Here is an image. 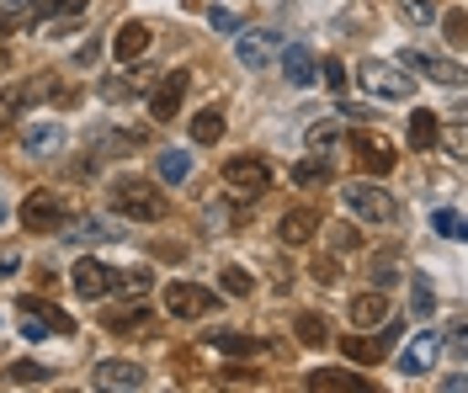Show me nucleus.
Listing matches in <instances>:
<instances>
[{
    "mask_svg": "<svg viewBox=\"0 0 468 393\" xmlns=\"http://www.w3.org/2000/svg\"><path fill=\"white\" fill-rule=\"evenodd\" d=\"M357 80H362V91L383 96V101H410L415 96V75H405L400 64H383V59H368L357 69Z\"/></svg>",
    "mask_w": 468,
    "mask_h": 393,
    "instance_id": "nucleus-3",
    "label": "nucleus"
},
{
    "mask_svg": "<svg viewBox=\"0 0 468 393\" xmlns=\"http://www.w3.org/2000/svg\"><path fill=\"white\" fill-rule=\"evenodd\" d=\"M346 208L357 212L362 223H389L394 218V197L373 181H346Z\"/></svg>",
    "mask_w": 468,
    "mask_h": 393,
    "instance_id": "nucleus-7",
    "label": "nucleus"
},
{
    "mask_svg": "<svg viewBox=\"0 0 468 393\" xmlns=\"http://www.w3.org/2000/svg\"><path fill=\"white\" fill-rule=\"evenodd\" d=\"M112 212L118 218H133V223H165L171 218V202L155 181L144 176H118L112 181Z\"/></svg>",
    "mask_w": 468,
    "mask_h": 393,
    "instance_id": "nucleus-1",
    "label": "nucleus"
},
{
    "mask_svg": "<svg viewBox=\"0 0 468 393\" xmlns=\"http://www.w3.org/2000/svg\"><path fill=\"white\" fill-rule=\"evenodd\" d=\"M22 335H27V340H48V319H43V314H37V308H27V303H22Z\"/></svg>",
    "mask_w": 468,
    "mask_h": 393,
    "instance_id": "nucleus-38",
    "label": "nucleus"
},
{
    "mask_svg": "<svg viewBox=\"0 0 468 393\" xmlns=\"http://www.w3.org/2000/svg\"><path fill=\"white\" fill-rule=\"evenodd\" d=\"M219 308V293L203 287V282H171L165 287V314L171 319H208Z\"/></svg>",
    "mask_w": 468,
    "mask_h": 393,
    "instance_id": "nucleus-4",
    "label": "nucleus"
},
{
    "mask_svg": "<svg viewBox=\"0 0 468 393\" xmlns=\"http://www.w3.org/2000/svg\"><path fill=\"white\" fill-rule=\"evenodd\" d=\"M224 128H229V122H224V107H203V112L192 118V139H197V144H219Z\"/></svg>",
    "mask_w": 468,
    "mask_h": 393,
    "instance_id": "nucleus-24",
    "label": "nucleus"
},
{
    "mask_svg": "<svg viewBox=\"0 0 468 393\" xmlns=\"http://www.w3.org/2000/svg\"><path fill=\"white\" fill-rule=\"evenodd\" d=\"M410 287H415V314H421V319H426V314H432V308H437V293H432V282H426V276H415V282H410Z\"/></svg>",
    "mask_w": 468,
    "mask_h": 393,
    "instance_id": "nucleus-41",
    "label": "nucleus"
},
{
    "mask_svg": "<svg viewBox=\"0 0 468 393\" xmlns=\"http://www.w3.org/2000/svg\"><path fill=\"white\" fill-rule=\"evenodd\" d=\"M394 272H400V255H378L373 261V282H394Z\"/></svg>",
    "mask_w": 468,
    "mask_h": 393,
    "instance_id": "nucleus-46",
    "label": "nucleus"
},
{
    "mask_svg": "<svg viewBox=\"0 0 468 393\" xmlns=\"http://www.w3.org/2000/svg\"><path fill=\"white\" fill-rule=\"evenodd\" d=\"M437 357H442V340L432 330H421L410 340V351L400 357V372H405V377H426V372L437 367Z\"/></svg>",
    "mask_w": 468,
    "mask_h": 393,
    "instance_id": "nucleus-11",
    "label": "nucleus"
},
{
    "mask_svg": "<svg viewBox=\"0 0 468 393\" xmlns=\"http://www.w3.org/2000/svg\"><path fill=\"white\" fill-rule=\"evenodd\" d=\"M69 282H75V293H80V298H91V303H96V298H107V293L118 287V272H112L107 261H91V255H86V261H75Z\"/></svg>",
    "mask_w": 468,
    "mask_h": 393,
    "instance_id": "nucleus-9",
    "label": "nucleus"
},
{
    "mask_svg": "<svg viewBox=\"0 0 468 393\" xmlns=\"http://www.w3.org/2000/svg\"><path fill=\"white\" fill-rule=\"evenodd\" d=\"M277 54H282V75H287L293 86H314V80H319V59H314L304 43H282Z\"/></svg>",
    "mask_w": 468,
    "mask_h": 393,
    "instance_id": "nucleus-13",
    "label": "nucleus"
},
{
    "mask_svg": "<svg viewBox=\"0 0 468 393\" xmlns=\"http://www.w3.org/2000/svg\"><path fill=\"white\" fill-rule=\"evenodd\" d=\"M293 335H298L304 346H314V351H319V346H330V330H325V319H319V314H298V319H293Z\"/></svg>",
    "mask_w": 468,
    "mask_h": 393,
    "instance_id": "nucleus-28",
    "label": "nucleus"
},
{
    "mask_svg": "<svg viewBox=\"0 0 468 393\" xmlns=\"http://www.w3.org/2000/svg\"><path fill=\"white\" fill-rule=\"evenodd\" d=\"M213 27L219 32H240V5H213Z\"/></svg>",
    "mask_w": 468,
    "mask_h": 393,
    "instance_id": "nucleus-45",
    "label": "nucleus"
},
{
    "mask_svg": "<svg viewBox=\"0 0 468 393\" xmlns=\"http://www.w3.org/2000/svg\"><path fill=\"white\" fill-rule=\"evenodd\" d=\"M187 86H192L187 69H171V75H160V86L150 91V118H155V122H171V118H176V112H182V101H187Z\"/></svg>",
    "mask_w": 468,
    "mask_h": 393,
    "instance_id": "nucleus-8",
    "label": "nucleus"
},
{
    "mask_svg": "<svg viewBox=\"0 0 468 393\" xmlns=\"http://www.w3.org/2000/svg\"><path fill=\"white\" fill-rule=\"evenodd\" d=\"M59 144H64V128H59V122L43 118V122H27V128H22V150H27V154H54Z\"/></svg>",
    "mask_w": 468,
    "mask_h": 393,
    "instance_id": "nucleus-22",
    "label": "nucleus"
},
{
    "mask_svg": "<svg viewBox=\"0 0 468 393\" xmlns=\"http://www.w3.org/2000/svg\"><path fill=\"white\" fill-rule=\"evenodd\" d=\"M341 357H346V362H357V367H378L383 357H389V346H383L378 335H346Z\"/></svg>",
    "mask_w": 468,
    "mask_h": 393,
    "instance_id": "nucleus-21",
    "label": "nucleus"
},
{
    "mask_svg": "<svg viewBox=\"0 0 468 393\" xmlns=\"http://www.w3.org/2000/svg\"><path fill=\"white\" fill-rule=\"evenodd\" d=\"M144 133H101L96 139V154H123V150H139Z\"/></svg>",
    "mask_w": 468,
    "mask_h": 393,
    "instance_id": "nucleus-33",
    "label": "nucleus"
},
{
    "mask_svg": "<svg viewBox=\"0 0 468 393\" xmlns=\"http://www.w3.org/2000/svg\"><path fill=\"white\" fill-rule=\"evenodd\" d=\"M0 223H5V202H0Z\"/></svg>",
    "mask_w": 468,
    "mask_h": 393,
    "instance_id": "nucleus-51",
    "label": "nucleus"
},
{
    "mask_svg": "<svg viewBox=\"0 0 468 393\" xmlns=\"http://www.w3.org/2000/svg\"><path fill=\"white\" fill-rule=\"evenodd\" d=\"M155 171H160V181H165V186H182L192 176V154L187 150H165L155 160Z\"/></svg>",
    "mask_w": 468,
    "mask_h": 393,
    "instance_id": "nucleus-25",
    "label": "nucleus"
},
{
    "mask_svg": "<svg viewBox=\"0 0 468 393\" xmlns=\"http://www.w3.org/2000/svg\"><path fill=\"white\" fill-rule=\"evenodd\" d=\"M304 388H309V393H368V377L341 372V367H319V372L304 377Z\"/></svg>",
    "mask_w": 468,
    "mask_h": 393,
    "instance_id": "nucleus-12",
    "label": "nucleus"
},
{
    "mask_svg": "<svg viewBox=\"0 0 468 393\" xmlns=\"http://www.w3.org/2000/svg\"><path fill=\"white\" fill-rule=\"evenodd\" d=\"M442 139V150L452 154V160H463V150H468V139H463V122H452V128H447V133H437Z\"/></svg>",
    "mask_w": 468,
    "mask_h": 393,
    "instance_id": "nucleus-42",
    "label": "nucleus"
},
{
    "mask_svg": "<svg viewBox=\"0 0 468 393\" xmlns=\"http://www.w3.org/2000/svg\"><path fill=\"white\" fill-rule=\"evenodd\" d=\"M432 229H437V234H447V240H463V218H458L452 208L432 212Z\"/></svg>",
    "mask_w": 468,
    "mask_h": 393,
    "instance_id": "nucleus-39",
    "label": "nucleus"
},
{
    "mask_svg": "<svg viewBox=\"0 0 468 393\" xmlns=\"http://www.w3.org/2000/svg\"><path fill=\"white\" fill-rule=\"evenodd\" d=\"M437 133H442L437 112H415V118H410V150H432Z\"/></svg>",
    "mask_w": 468,
    "mask_h": 393,
    "instance_id": "nucleus-27",
    "label": "nucleus"
},
{
    "mask_svg": "<svg viewBox=\"0 0 468 393\" xmlns=\"http://www.w3.org/2000/svg\"><path fill=\"white\" fill-rule=\"evenodd\" d=\"M224 377H229V383H255V372H250V367H229Z\"/></svg>",
    "mask_w": 468,
    "mask_h": 393,
    "instance_id": "nucleus-48",
    "label": "nucleus"
},
{
    "mask_svg": "<svg viewBox=\"0 0 468 393\" xmlns=\"http://www.w3.org/2000/svg\"><path fill=\"white\" fill-rule=\"evenodd\" d=\"M400 64L421 69V75H432V80H442V86H463V64H452V59H432V54H415V48H405V54H400Z\"/></svg>",
    "mask_w": 468,
    "mask_h": 393,
    "instance_id": "nucleus-15",
    "label": "nucleus"
},
{
    "mask_svg": "<svg viewBox=\"0 0 468 393\" xmlns=\"http://www.w3.org/2000/svg\"><path fill=\"white\" fill-rule=\"evenodd\" d=\"M123 234V223H112V218H80L75 229H69V240L80 244V240H118Z\"/></svg>",
    "mask_w": 468,
    "mask_h": 393,
    "instance_id": "nucleus-26",
    "label": "nucleus"
},
{
    "mask_svg": "<svg viewBox=\"0 0 468 393\" xmlns=\"http://www.w3.org/2000/svg\"><path fill=\"white\" fill-rule=\"evenodd\" d=\"M277 48H282L277 32H240V43H234V54H240L245 69H266V64L277 59Z\"/></svg>",
    "mask_w": 468,
    "mask_h": 393,
    "instance_id": "nucleus-10",
    "label": "nucleus"
},
{
    "mask_svg": "<svg viewBox=\"0 0 468 393\" xmlns=\"http://www.w3.org/2000/svg\"><path fill=\"white\" fill-rule=\"evenodd\" d=\"M224 186L229 191H245V197H261L266 186H272V165L261 160V154H234V160H224Z\"/></svg>",
    "mask_w": 468,
    "mask_h": 393,
    "instance_id": "nucleus-6",
    "label": "nucleus"
},
{
    "mask_svg": "<svg viewBox=\"0 0 468 393\" xmlns=\"http://www.w3.org/2000/svg\"><path fill=\"white\" fill-rule=\"evenodd\" d=\"M150 282H155V276H150V266H133V272H123V276H118V287H123L128 298H139V293H150Z\"/></svg>",
    "mask_w": 468,
    "mask_h": 393,
    "instance_id": "nucleus-36",
    "label": "nucleus"
},
{
    "mask_svg": "<svg viewBox=\"0 0 468 393\" xmlns=\"http://www.w3.org/2000/svg\"><path fill=\"white\" fill-rule=\"evenodd\" d=\"M383 319H389V293H357V298H351V325H357V330H378V325H383Z\"/></svg>",
    "mask_w": 468,
    "mask_h": 393,
    "instance_id": "nucleus-17",
    "label": "nucleus"
},
{
    "mask_svg": "<svg viewBox=\"0 0 468 393\" xmlns=\"http://www.w3.org/2000/svg\"><path fill=\"white\" fill-rule=\"evenodd\" d=\"M86 0H37V22H54V16H80Z\"/></svg>",
    "mask_w": 468,
    "mask_h": 393,
    "instance_id": "nucleus-34",
    "label": "nucleus"
},
{
    "mask_svg": "<svg viewBox=\"0 0 468 393\" xmlns=\"http://www.w3.org/2000/svg\"><path fill=\"white\" fill-rule=\"evenodd\" d=\"M96 388H144V367L139 362H101L91 372Z\"/></svg>",
    "mask_w": 468,
    "mask_h": 393,
    "instance_id": "nucleus-16",
    "label": "nucleus"
},
{
    "mask_svg": "<svg viewBox=\"0 0 468 393\" xmlns=\"http://www.w3.org/2000/svg\"><path fill=\"white\" fill-rule=\"evenodd\" d=\"M5 64H11V54H5V43H0V75H5Z\"/></svg>",
    "mask_w": 468,
    "mask_h": 393,
    "instance_id": "nucleus-49",
    "label": "nucleus"
},
{
    "mask_svg": "<svg viewBox=\"0 0 468 393\" xmlns=\"http://www.w3.org/2000/svg\"><path fill=\"white\" fill-rule=\"evenodd\" d=\"M22 303H27V308H37V314L48 319V330H54V335H75V319H69L64 308H54V303H43V298H22Z\"/></svg>",
    "mask_w": 468,
    "mask_h": 393,
    "instance_id": "nucleus-31",
    "label": "nucleus"
},
{
    "mask_svg": "<svg viewBox=\"0 0 468 393\" xmlns=\"http://www.w3.org/2000/svg\"><path fill=\"white\" fill-rule=\"evenodd\" d=\"M442 27H447V43H452V48H458V43H463L468 37V22H463V11H458V5H452V11H447V16H442Z\"/></svg>",
    "mask_w": 468,
    "mask_h": 393,
    "instance_id": "nucleus-44",
    "label": "nucleus"
},
{
    "mask_svg": "<svg viewBox=\"0 0 468 393\" xmlns=\"http://www.w3.org/2000/svg\"><path fill=\"white\" fill-rule=\"evenodd\" d=\"M150 319H155V314H150L144 303H123V308H107V314H101V325H107V330H112V335H133V330H150Z\"/></svg>",
    "mask_w": 468,
    "mask_h": 393,
    "instance_id": "nucleus-20",
    "label": "nucleus"
},
{
    "mask_svg": "<svg viewBox=\"0 0 468 393\" xmlns=\"http://www.w3.org/2000/svg\"><path fill=\"white\" fill-rule=\"evenodd\" d=\"M319 75H325V86H330V91H346V80H351L341 59H325V64H319Z\"/></svg>",
    "mask_w": 468,
    "mask_h": 393,
    "instance_id": "nucleus-43",
    "label": "nucleus"
},
{
    "mask_svg": "<svg viewBox=\"0 0 468 393\" xmlns=\"http://www.w3.org/2000/svg\"><path fill=\"white\" fill-rule=\"evenodd\" d=\"M341 133H346V128H341ZM346 150H351V160H357L368 176H389V171L400 165L394 144H389L383 133H373V128H351V133H346Z\"/></svg>",
    "mask_w": 468,
    "mask_h": 393,
    "instance_id": "nucleus-2",
    "label": "nucleus"
},
{
    "mask_svg": "<svg viewBox=\"0 0 468 393\" xmlns=\"http://www.w3.org/2000/svg\"><path fill=\"white\" fill-rule=\"evenodd\" d=\"M341 128H346V122H330V118H325V122H314V128H309V144H314V150L336 144V139H341Z\"/></svg>",
    "mask_w": 468,
    "mask_h": 393,
    "instance_id": "nucleus-40",
    "label": "nucleus"
},
{
    "mask_svg": "<svg viewBox=\"0 0 468 393\" xmlns=\"http://www.w3.org/2000/svg\"><path fill=\"white\" fill-rule=\"evenodd\" d=\"M0 43H5V22H0Z\"/></svg>",
    "mask_w": 468,
    "mask_h": 393,
    "instance_id": "nucleus-50",
    "label": "nucleus"
},
{
    "mask_svg": "<svg viewBox=\"0 0 468 393\" xmlns=\"http://www.w3.org/2000/svg\"><path fill=\"white\" fill-rule=\"evenodd\" d=\"M64 218H69V202L48 186H37L22 202V229H32V234H54V229H64Z\"/></svg>",
    "mask_w": 468,
    "mask_h": 393,
    "instance_id": "nucleus-5",
    "label": "nucleus"
},
{
    "mask_svg": "<svg viewBox=\"0 0 468 393\" xmlns=\"http://www.w3.org/2000/svg\"><path fill=\"white\" fill-rule=\"evenodd\" d=\"M32 96H43V86H11V91H0V128H5V122L22 112Z\"/></svg>",
    "mask_w": 468,
    "mask_h": 393,
    "instance_id": "nucleus-29",
    "label": "nucleus"
},
{
    "mask_svg": "<svg viewBox=\"0 0 468 393\" xmlns=\"http://www.w3.org/2000/svg\"><path fill=\"white\" fill-rule=\"evenodd\" d=\"M150 37H155V32L144 27V22H123V27H118V37H112V54H118V64H133L139 54H150Z\"/></svg>",
    "mask_w": 468,
    "mask_h": 393,
    "instance_id": "nucleus-18",
    "label": "nucleus"
},
{
    "mask_svg": "<svg viewBox=\"0 0 468 393\" xmlns=\"http://www.w3.org/2000/svg\"><path fill=\"white\" fill-rule=\"evenodd\" d=\"M330 250H336V255H357V250H362V234H357L351 223H336V229H330Z\"/></svg>",
    "mask_w": 468,
    "mask_h": 393,
    "instance_id": "nucleus-35",
    "label": "nucleus"
},
{
    "mask_svg": "<svg viewBox=\"0 0 468 393\" xmlns=\"http://www.w3.org/2000/svg\"><path fill=\"white\" fill-rule=\"evenodd\" d=\"M394 5H400V16H405V22H415V27H432V22L442 16L437 0H394Z\"/></svg>",
    "mask_w": 468,
    "mask_h": 393,
    "instance_id": "nucleus-30",
    "label": "nucleus"
},
{
    "mask_svg": "<svg viewBox=\"0 0 468 393\" xmlns=\"http://www.w3.org/2000/svg\"><path fill=\"white\" fill-rule=\"evenodd\" d=\"M5 377H11V383H48V367H37V362H11V367H5Z\"/></svg>",
    "mask_w": 468,
    "mask_h": 393,
    "instance_id": "nucleus-37",
    "label": "nucleus"
},
{
    "mask_svg": "<svg viewBox=\"0 0 468 393\" xmlns=\"http://www.w3.org/2000/svg\"><path fill=\"white\" fill-rule=\"evenodd\" d=\"M16 266H22V255H16V250H0V276H11Z\"/></svg>",
    "mask_w": 468,
    "mask_h": 393,
    "instance_id": "nucleus-47",
    "label": "nucleus"
},
{
    "mask_svg": "<svg viewBox=\"0 0 468 393\" xmlns=\"http://www.w3.org/2000/svg\"><path fill=\"white\" fill-rule=\"evenodd\" d=\"M293 181L304 186V191H319V186L336 181V165H330V160H319V154H309V160H298V165H293Z\"/></svg>",
    "mask_w": 468,
    "mask_h": 393,
    "instance_id": "nucleus-23",
    "label": "nucleus"
},
{
    "mask_svg": "<svg viewBox=\"0 0 468 393\" xmlns=\"http://www.w3.org/2000/svg\"><path fill=\"white\" fill-rule=\"evenodd\" d=\"M314 234H319V212L314 208H293V212H282V223H277V240L282 244H309Z\"/></svg>",
    "mask_w": 468,
    "mask_h": 393,
    "instance_id": "nucleus-14",
    "label": "nucleus"
},
{
    "mask_svg": "<svg viewBox=\"0 0 468 393\" xmlns=\"http://www.w3.org/2000/svg\"><path fill=\"white\" fill-rule=\"evenodd\" d=\"M203 346L219 351V357H261V340L255 335H234V330H208Z\"/></svg>",
    "mask_w": 468,
    "mask_h": 393,
    "instance_id": "nucleus-19",
    "label": "nucleus"
},
{
    "mask_svg": "<svg viewBox=\"0 0 468 393\" xmlns=\"http://www.w3.org/2000/svg\"><path fill=\"white\" fill-rule=\"evenodd\" d=\"M219 282H224V293H229V298H250V293H255V282H250L245 266H224Z\"/></svg>",
    "mask_w": 468,
    "mask_h": 393,
    "instance_id": "nucleus-32",
    "label": "nucleus"
}]
</instances>
